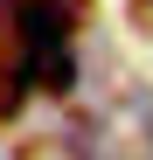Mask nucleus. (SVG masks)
Returning a JSON list of instances; mask_svg holds the SVG:
<instances>
[{
    "mask_svg": "<svg viewBox=\"0 0 153 160\" xmlns=\"http://www.w3.org/2000/svg\"><path fill=\"white\" fill-rule=\"evenodd\" d=\"M76 14H84V0H21V42H28V56H42V49H70Z\"/></svg>",
    "mask_w": 153,
    "mask_h": 160,
    "instance_id": "nucleus-1",
    "label": "nucleus"
},
{
    "mask_svg": "<svg viewBox=\"0 0 153 160\" xmlns=\"http://www.w3.org/2000/svg\"><path fill=\"white\" fill-rule=\"evenodd\" d=\"M28 70L42 77V91H70V77H76L70 49H42V56H28Z\"/></svg>",
    "mask_w": 153,
    "mask_h": 160,
    "instance_id": "nucleus-2",
    "label": "nucleus"
}]
</instances>
